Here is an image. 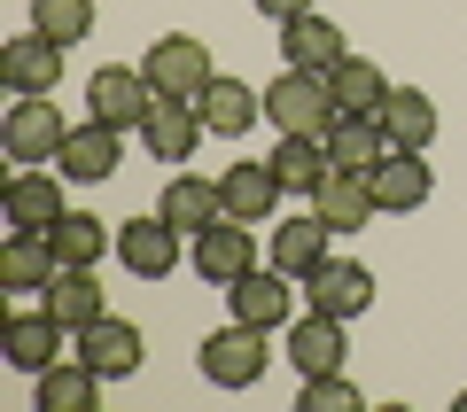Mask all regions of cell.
<instances>
[{"mask_svg": "<svg viewBox=\"0 0 467 412\" xmlns=\"http://www.w3.org/2000/svg\"><path fill=\"white\" fill-rule=\"evenodd\" d=\"M335 86H327V70H281V78L265 86V125L273 132H319L327 140V125H335Z\"/></svg>", "mask_w": 467, "mask_h": 412, "instance_id": "obj_1", "label": "cell"}, {"mask_svg": "<svg viewBox=\"0 0 467 412\" xmlns=\"http://www.w3.org/2000/svg\"><path fill=\"white\" fill-rule=\"evenodd\" d=\"M140 70H149V86H156V94H171V101H202V86L218 78L211 39H195V32H164V39H149Z\"/></svg>", "mask_w": 467, "mask_h": 412, "instance_id": "obj_2", "label": "cell"}, {"mask_svg": "<svg viewBox=\"0 0 467 412\" xmlns=\"http://www.w3.org/2000/svg\"><path fill=\"white\" fill-rule=\"evenodd\" d=\"M70 140L63 109H55L47 94H16L8 101V117H0V149H8V164H55Z\"/></svg>", "mask_w": 467, "mask_h": 412, "instance_id": "obj_3", "label": "cell"}, {"mask_svg": "<svg viewBox=\"0 0 467 412\" xmlns=\"http://www.w3.org/2000/svg\"><path fill=\"white\" fill-rule=\"evenodd\" d=\"M265 366H273L265 327H242V319H226V327L202 343V381H211V389H257V381H265Z\"/></svg>", "mask_w": 467, "mask_h": 412, "instance_id": "obj_4", "label": "cell"}, {"mask_svg": "<svg viewBox=\"0 0 467 412\" xmlns=\"http://www.w3.org/2000/svg\"><path fill=\"white\" fill-rule=\"evenodd\" d=\"M156 109V86H149V70H125V63H101L94 78H86V117H101V125H117V132H140V117Z\"/></svg>", "mask_w": 467, "mask_h": 412, "instance_id": "obj_5", "label": "cell"}, {"mask_svg": "<svg viewBox=\"0 0 467 412\" xmlns=\"http://www.w3.org/2000/svg\"><path fill=\"white\" fill-rule=\"evenodd\" d=\"M211 140V125H202V109L195 101H171V94H156V109L140 117V149L156 156V164H195V149Z\"/></svg>", "mask_w": 467, "mask_h": 412, "instance_id": "obj_6", "label": "cell"}, {"mask_svg": "<svg viewBox=\"0 0 467 412\" xmlns=\"http://www.w3.org/2000/svg\"><path fill=\"white\" fill-rule=\"evenodd\" d=\"M187 264H195L211 288H234L242 273H257V242L242 218H218V226H202L195 242H187Z\"/></svg>", "mask_w": 467, "mask_h": 412, "instance_id": "obj_7", "label": "cell"}, {"mask_svg": "<svg viewBox=\"0 0 467 412\" xmlns=\"http://www.w3.org/2000/svg\"><path fill=\"white\" fill-rule=\"evenodd\" d=\"M180 242H187V233L171 226L164 211L125 218V226H117V257H125V273H133V281H164L171 264H180Z\"/></svg>", "mask_w": 467, "mask_h": 412, "instance_id": "obj_8", "label": "cell"}, {"mask_svg": "<svg viewBox=\"0 0 467 412\" xmlns=\"http://www.w3.org/2000/svg\"><path fill=\"white\" fill-rule=\"evenodd\" d=\"M226 312L242 319V327H288L296 319V281L288 273H273V264H257V273H242V281L226 288Z\"/></svg>", "mask_w": 467, "mask_h": 412, "instance_id": "obj_9", "label": "cell"}, {"mask_svg": "<svg viewBox=\"0 0 467 412\" xmlns=\"http://www.w3.org/2000/svg\"><path fill=\"white\" fill-rule=\"evenodd\" d=\"M63 39H47V32H16L8 47H0V86L8 94H55L63 86Z\"/></svg>", "mask_w": 467, "mask_h": 412, "instance_id": "obj_10", "label": "cell"}, {"mask_svg": "<svg viewBox=\"0 0 467 412\" xmlns=\"http://www.w3.org/2000/svg\"><path fill=\"white\" fill-rule=\"evenodd\" d=\"M0 211H8V233H47L55 218H63V171L24 164L16 180L0 187Z\"/></svg>", "mask_w": 467, "mask_h": 412, "instance_id": "obj_11", "label": "cell"}, {"mask_svg": "<svg viewBox=\"0 0 467 412\" xmlns=\"http://www.w3.org/2000/svg\"><path fill=\"white\" fill-rule=\"evenodd\" d=\"M335 226H319V211H312V202H304V218H281V226H273V249H265V264H273V273H288V281H312V273H319V264H327L335 257Z\"/></svg>", "mask_w": 467, "mask_h": 412, "instance_id": "obj_12", "label": "cell"}, {"mask_svg": "<svg viewBox=\"0 0 467 412\" xmlns=\"http://www.w3.org/2000/svg\"><path fill=\"white\" fill-rule=\"evenodd\" d=\"M63 343H70V327L47 312V304H39V312H8V327H0V350H8L16 374H47L55 358H70Z\"/></svg>", "mask_w": 467, "mask_h": 412, "instance_id": "obj_13", "label": "cell"}, {"mask_svg": "<svg viewBox=\"0 0 467 412\" xmlns=\"http://www.w3.org/2000/svg\"><path fill=\"white\" fill-rule=\"evenodd\" d=\"M429 195H436V164H429V149H389L382 171H374V211L405 218V211H420Z\"/></svg>", "mask_w": 467, "mask_h": 412, "instance_id": "obj_14", "label": "cell"}, {"mask_svg": "<svg viewBox=\"0 0 467 412\" xmlns=\"http://www.w3.org/2000/svg\"><path fill=\"white\" fill-rule=\"evenodd\" d=\"M78 358L94 366L101 381H125V374H140L149 343H140V327H133V319H109V312H101L94 327H78Z\"/></svg>", "mask_w": 467, "mask_h": 412, "instance_id": "obj_15", "label": "cell"}, {"mask_svg": "<svg viewBox=\"0 0 467 412\" xmlns=\"http://www.w3.org/2000/svg\"><path fill=\"white\" fill-rule=\"evenodd\" d=\"M304 296H312V312H327V319H358V312H374V273L350 264V257H327L312 281H304Z\"/></svg>", "mask_w": 467, "mask_h": 412, "instance_id": "obj_16", "label": "cell"}, {"mask_svg": "<svg viewBox=\"0 0 467 412\" xmlns=\"http://www.w3.org/2000/svg\"><path fill=\"white\" fill-rule=\"evenodd\" d=\"M343 327H350V319L296 312V319H288V366H296V374H343V358H350Z\"/></svg>", "mask_w": 467, "mask_h": 412, "instance_id": "obj_17", "label": "cell"}, {"mask_svg": "<svg viewBox=\"0 0 467 412\" xmlns=\"http://www.w3.org/2000/svg\"><path fill=\"white\" fill-rule=\"evenodd\" d=\"M218 195H226V218H242V226H265V218L281 211L288 187L273 180V164H250V156H242V164L218 171Z\"/></svg>", "mask_w": 467, "mask_h": 412, "instance_id": "obj_18", "label": "cell"}, {"mask_svg": "<svg viewBox=\"0 0 467 412\" xmlns=\"http://www.w3.org/2000/svg\"><path fill=\"white\" fill-rule=\"evenodd\" d=\"M195 109H202V125H211L218 140H242V132H250L257 117H265V94H257L250 78H226V70H218V78L202 86V101H195Z\"/></svg>", "mask_w": 467, "mask_h": 412, "instance_id": "obj_19", "label": "cell"}, {"mask_svg": "<svg viewBox=\"0 0 467 412\" xmlns=\"http://www.w3.org/2000/svg\"><path fill=\"white\" fill-rule=\"evenodd\" d=\"M312 211H319V226H335V233H367L374 226V180L327 171V180L312 187Z\"/></svg>", "mask_w": 467, "mask_h": 412, "instance_id": "obj_20", "label": "cell"}, {"mask_svg": "<svg viewBox=\"0 0 467 412\" xmlns=\"http://www.w3.org/2000/svg\"><path fill=\"white\" fill-rule=\"evenodd\" d=\"M55 171H63V180H78V187H101V180L117 171V125H101V117L70 125V140H63V156H55Z\"/></svg>", "mask_w": 467, "mask_h": 412, "instance_id": "obj_21", "label": "cell"}, {"mask_svg": "<svg viewBox=\"0 0 467 412\" xmlns=\"http://www.w3.org/2000/svg\"><path fill=\"white\" fill-rule=\"evenodd\" d=\"M156 211L171 218V226L187 233V242H195L202 226H218V218H226V195H218V180H202V171H171V187H164V202H156Z\"/></svg>", "mask_w": 467, "mask_h": 412, "instance_id": "obj_22", "label": "cell"}, {"mask_svg": "<svg viewBox=\"0 0 467 412\" xmlns=\"http://www.w3.org/2000/svg\"><path fill=\"white\" fill-rule=\"evenodd\" d=\"M327 156H335V171L374 180V171H382V156H389L382 117H335V125H327Z\"/></svg>", "mask_w": 467, "mask_h": 412, "instance_id": "obj_23", "label": "cell"}, {"mask_svg": "<svg viewBox=\"0 0 467 412\" xmlns=\"http://www.w3.org/2000/svg\"><path fill=\"white\" fill-rule=\"evenodd\" d=\"M265 164H273V180H281L288 195L312 202V187L335 171V156H327V140H319V132H281V149H273Z\"/></svg>", "mask_w": 467, "mask_h": 412, "instance_id": "obj_24", "label": "cell"}, {"mask_svg": "<svg viewBox=\"0 0 467 412\" xmlns=\"http://www.w3.org/2000/svg\"><path fill=\"white\" fill-rule=\"evenodd\" d=\"M47 312L70 327V343H78V327H94L101 312H109V296H101V281H94V264H63L47 281Z\"/></svg>", "mask_w": 467, "mask_h": 412, "instance_id": "obj_25", "label": "cell"}, {"mask_svg": "<svg viewBox=\"0 0 467 412\" xmlns=\"http://www.w3.org/2000/svg\"><path fill=\"white\" fill-rule=\"evenodd\" d=\"M55 273H63V257H55V242L47 233H8V242H0V288H39V296H47V281Z\"/></svg>", "mask_w": 467, "mask_h": 412, "instance_id": "obj_26", "label": "cell"}, {"mask_svg": "<svg viewBox=\"0 0 467 412\" xmlns=\"http://www.w3.org/2000/svg\"><path fill=\"white\" fill-rule=\"evenodd\" d=\"M343 55H350L343 32H335L319 8H312V16H296V24H281V63H288V70H335Z\"/></svg>", "mask_w": 467, "mask_h": 412, "instance_id": "obj_27", "label": "cell"}, {"mask_svg": "<svg viewBox=\"0 0 467 412\" xmlns=\"http://www.w3.org/2000/svg\"><path fill=\"white\" fill-rule=\"evenodd\" d=\"M327 86H335V109L343 117H382V101L398 94V86L382 78V63H367V55H343V63L327 70Z\"/></svg>", "mask_w": 467, "mask_h": 412, "instance_id": "obj_28", "label": "cell"}, {"mask_svg": "<svg viewBox=\"0 0 467 412\" xmlns=\"http://www.w3.org/2000/svg\"><path fill=\"white\" fill-rule=\"evenodd\" d=\"M94 405H101V374L78 358V350L39 374V412H94Z\"/></svg>", "mask_w": 467, "mask_h": 412, "instance_id": "obj_29", "label": "cell"}, {"mask_svg": "<svg viewBox=\"0 0 467 412\" xmlns=\"http://www.w3.org/2000/svg\"><path fill=\"white\" fill-rule=\"evenodd\" d=\"M382 132H389V149H429L436 140V101L420 94V86H398V94L382 101Z\"/></svg>", "mask_w": 467, "mask_h": 412, "instance_id": "obj_30", "label": "cell"}, {"mask_svg": "<svg viewBox=\"0 0 467 412\" xmlns=\"http://www.w3.org/2000/svg\"><path fill=\"white\" fill-rule=\"evenodd\" d=\"M47 242H55V257L63 264H101V257H117V233L101 226V218H86V211H63L47 226Z\"/></svg>", "mask_w": 467, "mask_h": 412, "instance_id": "obj_31", "label": "cell"}, {"mask_svg": "<svg viewBox=\"0 0 467 412\" xmlns=\"http://www.w3.org/2000/svg\"><path fill=\"white\" fill-rule=\"evenodd\" d=\"M32 32L78 47V39H94V0H32Z\"/></svg>", "mask_w": 467, "mask_h": 412, "instance_id": "obj_32", "label": "cell"}, {"mask_svg": "<svg viewBox=\"0 0 467 412\" xmlns=\"http://www.w3.org/2000/svg\"><path fill=\"white\" fill-rule=\"evenodd\" d=\"M367 397H358V381L350 374H304L296 389V412H358Z\"/></svg>", "mask_w": 467, "mask_h": 412, "instance_id": "obj_33", "label": "cell"}, {"mask_svg": "<svg viewBox=\"0 0 467 412\" xmlns=\"http://www.w3.org/2000/svg\"><path fill=\"white\" fill-rule=\"evenodd\" d=\"M257 16H273V24H296V16H312V0H250Z\"/></svg>", "mask_w": 467, "mask_h": 412, "instance_id": "obj_34", "label": "cell"}]
</instances>
